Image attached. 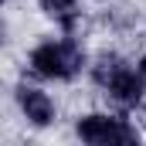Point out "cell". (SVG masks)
<instances>
[{
  "instance_id": "obj_7",
  "label": "cell",
  "mask_w": 146,
  "mask_h": 146,
  "mask_svg": "<svg viewBox=\"0 0 146 146\" xmlns=\"http://www.w3.org/2000/svg\"><path fill=\"white\" fill-rule=\"evenodd\" d=\"M7 34H10V31H7V21H3V17H0V48H3V44H7Z\"/></svg>"
},
{
  "instance_id": "obj_5",
  "label": "cell",
  "mask_w": 146,
  "mask_h": 146,
  "mask_svg": "<svg viewBox=\"0 0 146 146\" xmlns=\"http://www.w3.org/2000/svg\"><path fill=\"white\" fill-rule=\"evenodd\" d=\"M78 3H82V0H37L41 14H44V17H51V21L61 27V34H75L78 17H82Z\"/></svg>"
},
{
  "instance_id": "obj_8",
  "label": "cell",
  "mask_w": 146,
  "mask_h": 146,
  "mask_svg": "<svg viewBox=\"0 0 146 146\" xmlns=\"http://www.w3.org/2000/svg\"><path fill=\"white\" fill-rule=\"evenodd\" d=\"M3 3H7V0H0V7H3Z\"/></svg>"
},
{
  "instance_id": "obj_1",
  "label": "cell",
  "mask_w": 146,
  "mask_h": 146,
  "mask_svg": "<svg viewBox=\"0 0 146 146\" xmlns=\"http://www.w3.org/2000/svg\"><path fill=\"white\" fill-rule=\"evenodd\" d=\"M88 78L95 82V88H102V95L109 99L115 109L122 112H133L143 106L146 99V85L143 78L136 75L133 61L122 58L119 51H102L95 58H88Z\"/></svg>"
},
{
  "instance_id": "obj_4",
  "label": "cell",
  "mask_w": 146,
  "mask_h": 146,
  "mask_svg": "<svg viewBox=\"0 0 146 146\" xmlns=\"http://www.w3.org/2000/svg\"><path fill=\"white\" fill-rule=\"evenodd\" d=\"M14 106L21 112V119L34 129H48L58 119V102L51 99L48 88H41L34 82H17L14 85Z\"/></svg>"
},
{
  "instance_id": "obj_2",
  "label": "cell",
  "mask_w": 146,
  "mask_h": 146,
  "mask_svg": "<svg viewBox=\"0 0 146 146\" xmlns=\"http://www.w3.org/2000/svg\"><path fill=\"white\" fill-rule=\"evenodd\" d=\"M85 68H88V51L82 48V41L75 34L37 41L34 48L27 51V72L34 78H41V82L68 85L75 78H82Z\"/></svg>"
},
{
  "instance_id": "obj_6",
  "label": "cell",
  "mask_w": 146,
  "mask_h": 146,
  "mask_svg": "<svg viewBox=\"0 0 146 146\" xmlns=\"http://www.w3.org/2000/svg\"><path fill=\"white\" fill-rule=\"evenodd\" d=\"M133 68H136V75L143 78V85H146V51L139 54V58H136V61H133Z\"/></svg>"
},
{
  "instance_id": "obj_3",
  "label": "cell",
  "mask_w": 146,
  "mask_h": 146,
  "mask_svg": "<svg viewBox=\"0 0 146 146\" xmlns=\"http://www.w3.org/2000/svg\"><path fill=\"white\" fill-rule=\"evenodd\" d=\"M75 136L88 146H133L143 139V133L136 129V122L129 119V112H82L75 115Z\"/></svg>"
}]
</instances>
